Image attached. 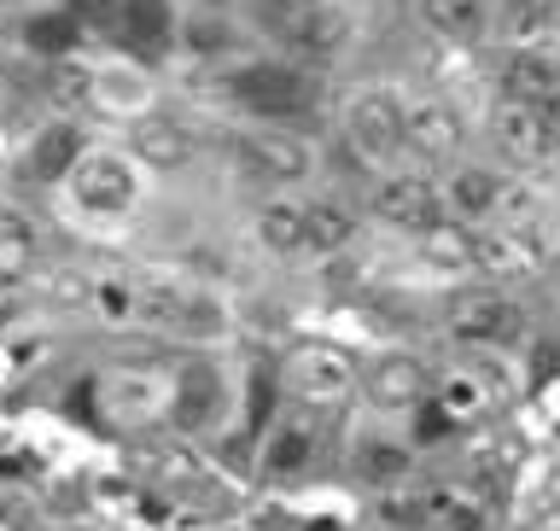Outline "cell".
<instances>
[{"mask_svg": "<svg viewBox=\"0 0 560 531\" xmlns=\"http://www.w3.org/2000/svg\"><path fill=\"white\" fill-rule=\"evenodd\" d=\"M222 94L240 105V112H252L262 123H287V117H304L315 112V100H322V77L304 65H280V59H257V65H240L222 77Z\"/></svg>", "mask_w": 560, "mask_h": 531, "instance_id": "1", "label": "cell"}, {"mask_svg": "<svg viewBox=\"0 0 560 531\" xmlns=\"http://www.w3.org/2000/svg\"><path fill=\"white\" fill-rule=\"evenodd\" d=\"M402 129H409V105L392 88H357L339 112V135L350 158H362V164H385L402 147Z\"/></svg>", "mask_w": 560, "mask_h": 531, "instance_id": "2", "label": "cell"}, {"mask_svg": "<svg viewBox=\"0 0 560 531\" xmlns=\"http://www.w3.org/2000/svg\"><path fill=\"white\" fill-rule=\"evenodd\" d=\"M350 30H357V18H350V7H339V0H292L275 24L280 42L292 53H304V59H332V53L350 42Z\"/></svg>", "mask_w": 560, "mask_h": 531, "instance_id": "3", "label": "cell"}, {"mask_svg": "<svg viewBox=\"0 0 560 531\" xmlns=\"http://www.w3.org/2000/svg\"><path fill=\"white\" fill-rule=\"evenodd\" d=\"M234 164L245 170V175H257V182H269V187H280V182H304L310 175V147L298 135H287V129H252V135H240L234 140Z\"/></svg>", "mask_w": 560, "mask_h": 531, "instance_id": "4", "label": "cell"}, {"mask_svg": "<svg viewBox=\"0 0 560 531\" xmlns=\"http://www.w3.org/2000/svg\"><path fill=\"white\" fill-rule=\"evenodd\" d=\"M444 210H450V199L432 175H392L374 193V217L402 228V234H427L432 222H444Z\"/></svg>", "mask_w": 560, "mask_h": 531, "instance_id": "5", "label": "cell"}, {"mask_svg": "<svg viewBox=\"0 0 560 531\" xmlns=\"http://www.w3.org/2000/svg\"><path fill=\"white\" fill-rule=\"evenodd\" d=\"M70 199L82 210H94V217H117V210H129L140 199V187H135V170L122 164V158L94 152L70 170Z\"/></svg>", "mask_w": 560, "mask_h": 531, "instance_id": "6", "label": "cell"}, {"mask_svg": "<svg viewBox=\"0 0 560 531\" xmlns=\"http://www.w3.org/2000/svg\"><path fill=\"white\" fill-rule=\"evenodd\" d=\"M450 333L462 345H508L525 333V310L502 292H467L462 304L450 310Z\"/></svg>", "mask_w": 560, "mask_h": 531, "instance_id": "7", "label": "cell"}, {"mask_svg": "<svg viewBox=\"0 0 560 531\" xmlns=\"http://www.w3.org/2000/svg\"><path fill=\"white\" fill-rule=\"evenodd\" d=\"M287 385L304 403H315V409H332V403L357 385V368H350V357H345V350H332V345H304L287 362Z\"/></svg>", "mask_w": 560, "mask_h": 531, "instance_id": "8", "label": "cell"}, {"mask_svg": "<svg viewBox=\"0 0 560 531\" xmlns=\"http://www.w3.org/2000/svg\"><path fill=\"white\" fill-rule=\"evenodd\" d=\"M490 140H497V152L508 164H542V158L555 152L542 105H532V100H502L497 112H490Z\"/></svg>", "mask_w": 560, "mask_h": 531, "instance_id": "9", "label": "cell"}, {"mask_svg": "<svg viewBox=\"0 0 560 531\" xmlns=\"http://www.w3.org/2000/svg\"><path fill=\"white\" fill-rule=\"evenodd\" d=\"M402 147L420 158H455L462 152V117L444 100H415L409 105V129H402Z\"/></svg>", "mask_w": 560, "mask_h": 531, "instance_id": "10", "label": "cell"}, {"mask_svg": "<svg viewBox=\"0 0 560 531\" xmlns=\"http://www.w3.org/2000/svg\"><path fill=\"white\" fill-rule=\"evenodd\" d=\"M82 147L88 140H82L77 123H47L24 152V175L30 182H70V170L82 164Z\"/></svg>", "mask_w": 560, "mask_h": 531, "instance_id": "11", "label": "cell"}, {"mask_svg": "<svg viewBox=\"0 0 560 531\" xmlns=\"http://www.w3.org/2000/svg\"><path fill=\"white\" fill-rule=\"evenodd\" d=\"M497 88H502V100L542 105L549 94H560V59H549V53H537V47H514L497 70Z\"/></svg>", "mask_w": 560, "mask_h": 531, "instance_id": "12", "label": "cell"}, {"mask_svg": "<svg viewBox=\"0 0 560 531\" xmlns=\"http://www.w3.org/2000/svg\"><path fill=\"white\" fill-rule=\"evenodd\" d=\"M537 263H542L537 228H525V222H502L497 234H479V269H485V275L514 280V275H532Z\"/></svg>", "mask_w": 560, "mask_h": 531, "instance_id": "13", "label": "cell"}, {"mask_svg": "<svg viewBox=\"0 0 560 531\" xmlns=\"http://www.w3.org/2000/svg\"><path fill=\"white\" fill-rule=\"evenodd\" d=\"M129 152L140 158V164H152V170H182L192 158V135L175 117H140L129 129Z\"/></svg>", "mask_w": 560, "mask_h": 531, "instance_id": "14", "label": "cell"}, {"mask_svg": "<svg viewBox=\"0 0 560 531\" xmlns=\"http://www.w3.org/2000/svg\"><path fill=\"white\" fill-rule=\"evenodd\" d=\"M444 199L462 222H479V217H497L502 199H508V182H497L490 170H455L444 182Z\"/></svg>", "mask_w": 560, "mask_h": 531, "instance_id": "15", "label": "cell"}, {"mask_svg": "<svg viewBox=\"0 0 560 531\" xmlns=\"http://www.w3.org/2000/svg\"><path fill=\"white\" fill-rule=\"evenodd\" d=\"M420 392H427V368L409 362V357H385L374 374H368V397L380 409H415Z\"/></svg>", "mask_w": 560, "mask_h": 531, "instance_id": "16", "label": "cell"}, {"mask_svg": "<svg viewBox=\"0 0 560 531\" xmlns=\"http://www.w3.org/2000/svg\"><path fill=\"white\" fill-rule=\"evenodd\" d=\"M420 257H427L432 269H479V234H467L462 217L432 222L427 234H420Z\"/></svg>", "mask_w": 560, "mask_h": 531, "instance_id": "17", "label": "cell"}, {"mask_svg": "<svg viewBox=\"0 0 560 531\" xmlns=\"http://www.w3.org/2000/svg\"><path fill=\"white\" fill-rule=\"evenodd\" d=\"M117 24L135 53H158L170 42V0H117Z\"/></svg>", "mask_w": 560, "mask_h": 531, "instance_id": "18", "label": "cell"}, {"mask_svg": "<svg viewBox=\"0 0 560 531\" xmlns=\"http://www.w3.org/2000/svg\"><path fill=\"white\" fill-rule=\"evenodd\" d=\"M35 269V228L18 210H0V287H18Z\"/></svg>", "mask_w": 560, "mask_h": 531, "instance_id": "19", "label": "cell"}, {"mask_svg": "<svg viewBox=\"0 0 560 531\" xmlns=\"http://www.w3.org/2000/svg\"><path fill=\"white\" fill-rule=\"evenodd\" d=\"M304 240H310V217L298 205H269L257 217V245H262V252L292 257V252H304Z\"/></svg>", "mask_w": 560, "mask_h": 531, "instance_id": "20", "label": "cell"}, {"mask_svg": "<svg viewBox=\"0 0 560 531\" xmlns=\"http://www.w3.org/2000/svg\"><path fill=\"white\" fill-rule=\"evenodd\" d=\"M304 217H310V240H304V252H315V257H332V252H345V245L357 240V217H350L345 205H332V199L310 205Z\"/></svg>", "mask_w": 560, "mask_h": 531, "instance_id": "21", "label": "cell"}, {"mask_svg": "<svg viewBox=\"0 0 560 531\" xmlns=\"http://www.w3.org/2000/svg\"><path fill=\"white\" fill-rule=\"evenodd\" d=\"M420 12H427V24L438 35H450V42H472V35L485 30V0H420Z\"/></svg>", "mask_w": 560, "mask_h": 531, "instance_id": "22", "label": "cell"}, {"mask_svg": "<svg viewBox=\"0 0 560 531\" xmlns=\"http://www.w3.org/2000/svg\"><path fill=\"white\" fill-rule=\"evenodd\" d=\"M549 18H555V0H502V35L520 47L549 35Z\"/></svg>", "mask_w": 560, "mask_h": 531, "instance_id": "23", "label": "cell"}, {"mask_svg": "<svg viewBox=\"0 0 560 531\" xmlns=\"http://www.w3.org/2000/svg\"><path fill=\"white\" fill-rule=\"evenodd\" d=\"M82 42V18H65V12H47L30 24V47L47 53V59H59V53H70Z\"/></svg>", "mask_w": 560, "mask_h": 531, "instance_id": "24", "label": "cell"}, {"mask_svg": "<svg viewBox=\"0 0 560 531\" xmlns=\"http://www.w3.org/2000/svg\"><path fill=\"white\" fill-rule=\"evenodd\" d=\"M310 450H315V432L310 427H287V432H275V445H269V467L292 473V467L310 462Z\"/></svg>", "mask_w": 560, "mask_h": 531, "instance_id": "25", "label": "cell"}, {"mask_svg": "<svg viewBox=\"0 0 560 531\" xmlns=\"http://www.w3.org/2000/svg\"><path fill=\"white\" fill-rule=\"evenodd\" d=\"M205 409H210V374H205V368H192L187 392H182V403H175V415H182V420H205Z\"/></svg>", "mask_w": 560, "mask_h": 531, "instance_id": "26", "label": "cell"}, {"mask_svg": "<svg viewBox=\"0 0 560 531\" xmlns=\"http://www.w3.org/2000/svg\"><path fill=\"white\" fill-rule=\"evenodd\" d=\"M402 467H409V455H397V450H374V455H368V473H374V480H397Z\"/></svg>", "mask_w": 560, "mask_h": 531, "instance_id": "27", "label": "cell"}, {"mask_svg": "<svg viewBox=\"0 0 560 531\" xmlns=\"http://www.w3.org/2000/svg\"><path fill=\"white\" fill-rule=\"evenodd\" d=\"M52 94H59L65 105H70V100H82V94H88V77H82V70H70V65H65L59 77H52Z\"/></svg>", "mask_w": 560, "mask_h": 531, "instance_id": "28", "label": "cell"}, {"mask_svg": "<svg viewBox=\"0 0 560 531\" xmlns=\"http://www.w3.org/2000/svg\"><path fill=\"white\" fill-rule=\"evenodd\" d=\"M450 409H444V403H438V409H427V415H420V438H427V445H438V438H444L450 432Z\"/></svg>", "mask_w": 560, "mask_h": 531, "instance_id": "29", "label": "cell"}, {"mask_svg": "<svg viewBox=\"0 0 560 531\" xmlns=\"http://www.w3.org/2000/svg\"><path fill=\"white\" fill-rule=\"evenodd\" d=\"M542 123H549V135H555V152H560V94L542 100Z\"/></svg>", "mask_w": 560, "mask_h": 531, "instance_id": "30", "label": "cell"}, {"mask_svg": "<svg viewBox=\"0 0 560 531\" xmlns=\"http://www.w3.org/2000/svg\"><path fill=\"white\" fill-rule=\"evenodd\" d=\"M549 30H555V35H560V0H555V18H549Z\"/></svg>", "mask_w": 560, "mask_h": 531, "instance_id": "31", "label": "cell"}, {"mask_svg": "<svg viewBox=\"0 0 560 531\" xmlns=\"http://www.w3.org/2000/svg\"><path fill=\"white\" fill-rule=\"evenodd\" d=\"M555 170H560V152H555Z\"/></svg>", "mask_w": 560, "mask_h": 531, "instance_id": "32", "label": "cell"}]
</instances>
